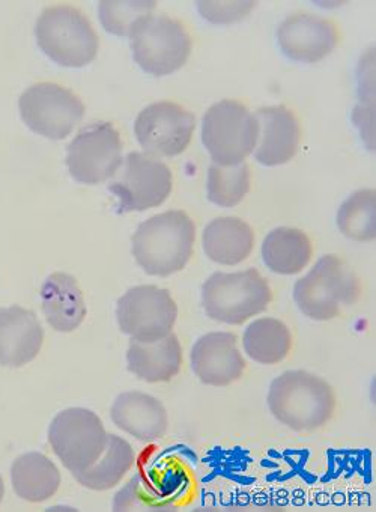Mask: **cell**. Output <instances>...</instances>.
Returning a JSON list of instances; mask_svg holds the SVG:
<instances>
[{"mask_svg":"<svg viewBox=\"0 0 376 512\" xmlns=\"http://www.w3.org/2000/svg\"><path fill=\"white\" fill-rule=\"evenodd\" d=\"M313 246L309 235L297 228L273 229L262 244V258L271 272L279 275H298L309 266Z\"/></svg>","mask_w":376,"mask_h":512,"instance_id":"23","label":"cell"},{"mask_svg":"<svg viewBox=\"0 0 376 512\" xmlns=\"http://www.w3.org/2000/svg\"><path fill=\"white\" fill-rule=\"evenodd\" d=\"M361 296L357 273L340 256H322L294 287V299L306 317L330 321L351 308Z\"/></svg>","mask_w":376,"mask_h":512,"instance_id":"3","label":"cell"},{"mask_svg":"<svg viewBox=\"0 0 376 512\" xmlns=\"http://www.w3.org/2000/svg\"><path fill=\"white\" fill-rule=\"evenodd\" d=\"M122 162L121 135L110 122L86 125L67 148V166L71 177L88 186L115 177Z\"/></svg>","mask_w":376,"mask_h":512,"instance_id":"11","label":"cell"},{"mask_svg":"<svg viewBox=\"0 0 376 512\" xmlns=\"http://www.w3.org/2000/svg\"><path fill=\"white\" fill-rule=\"evenodd\" d=\"M134 461H136V455L130 443L116 434H107L106 448L101 457L88 470L74 475V478L89 490H110L130 472Z\"/></svg>","mask_w":376,"mask_h":512,"instance_id":"24","label":"cell"},{"mask_svg":"<svg viewBox=\"0 0 376 512\" xmlns=\"http://www.w3.org/2000/svg\"><path fill=\"white\" fill-rule=\"evenodd\" d=\"M110 183V192L121 213L145 211L163 204L173 189V175L166 163L146 153H130Z\"/></svg>","mask_w":376,"mask_h":512,"instance_id":"10","label":"cell"},{"mask_svg":"<svg viewBox=\"0 0 376 512\" xmlns=\"http://www.w3.org/2000/svg\"><path fill=\"white\" fill-rule=\"evenodd\" d=\"M44 329L34 312L22 306L0 308V365L22 368L37 359Z\"/></svg>","mask_w":376,"mask_h":512,"instance_id":"17","label":"cell"},{"mask_svg":"<svg viewBox=\"0 0 376 512\" xmlns=\"http://www.w3.org/2000/svg\"><path fill=\"white\" fill-rule=\"evenodd\" d=\"M271 415L298 433H310L328 424L336 412V394L330 383L309 371H286L268 391Z\"/></svg>","mask_w":376,"mask_h":512,"instance_id":"2","label":"cell"},{"mask_svg":"<svg viewBox=\"0 0 376 512\" xmlns=\"http://www.w3.org/2000/svg\"><path fill=\"white\" fill-rule=\"evenodd\" d=\"M256 2H199L198 8L204 19L216 25L240 22L249 16Z\"/></svg>","mask_w":376,"mask_h":512,"instance_id":"29","label":"cell"},{"mask_svg":"<svg viewBox=\"0 0 376 512\" xmlns=\"http://www.w3.org/2000/svg\"><path fill=\"white\" fill-rule=\"evenodd\" d=\"M195 128V115L173 101L149 104L134 122L137 141L152 157H173L184 153L192 142Z\"/></svg>","mask_w":376,"mask_h":512,"instance_id":"13","label":"cell"},{"mask_svg":"<svg viewBox=\"0 0 376 512\" xmlns=\"http://www.w3.org/2000/svg\"><path fill=\"white\" fill-rule=\"evenodd\" d=\"M41 308L47 323L56 332L70 333L85 321V297L76 278L68 273H53L41 287Z\"/></svg>","mask_w":376,"mask_h":512,"instance_id":"19","label":"cell"},{"mask_svg":"<svg viewBox=\"0 0 376 512\" xmlns=\"http://www.w3.org/2000/svg\"><path fill=\"white\" fill-rule=\"evenodd\" d=\"M190 360L196 377L214 388H226L240 380L247 366L238 348L237 336L228 332L201 336L193 347Z\"/></svg>","mask_w":376,"mask_h":512,"instance_id":"15","label":"cell"},{"mask_svg":"<svg viewBox=\"0 0 376 512\" xmlns=\"http://www.w3.org/2000/svg\"><path fill=\"white\" fill-rule=\"evenodd\" d=\"M49 443L65 469L77 475L101 457L106 448L107 431L97 413L83 407H71L53 419Z\"/></svg>","mask_w":376,"mask_h":512,"instance_id":"8","label":"cell"},{"mask_svg":"<svg viewBox=\"0 0 376 512\" xmlns=\"http://www.w3.org/2000/svg\"><path fill=\"white\" fill-rule=\"evenodd\" d=\"M250 190V169L247 163L208 169V199L219 207L232 208L244 201Z\"/></svg>","mask_w":376,"mask_h":512,"instance_id":"27","label":"cell"},{"mask_svg":"<svg viewBox=\"0 0 376 512\" xmlns=\"http://www.w3.org/2000/svg\"><path fill=\"white\" fill-rule=\"evenodd\" d=\"M258 136V119L240 101H219L205 113L202 142L216 165L244 163L255 150Z\"/></svg>","mask_w":376,"mask_h":512,"instance_id":"7","label":"cell"},{"mask_svg":"<svg viewBox=\"0 0 376 512\" xmlns=\"http://www.w3.org/2000/svg\"><path fill=\"white\" fill-rule=\"evenodd\" d=\"M128 371L146 383H166L181 371L182 348L178 336L169 333L154 342L131 339L127 350Z\"/></svg>","mask_w":376,"mask_h":512,"instance_id":"20","label":"cell"},{"mask_svg":"<svg viewBox=\"0 0 376 512\" xmlns=\"http://www.w3.org/2000/svg\"><path fill=\"white\" fill-rule=\"evenodd\" d=\"M133 256L149 276L167 278L181 272L193 256L196 225L185 211L155 214L134 232Z\"/></svg>","mask_w":376,"mask_h":512,"instance_id":"1","label":"cell"},{"mask_svg":"<svg viewBox=\"0 0 376 512\" xmlns=\"http://www.w3.org/2000/svg\"><path fill=\"white\" fill-rule=\"evenodd\" d=\"M157 10V2H100L101 25L110 34L128 37L133 26Z\"/></svg>","mask_w":376,"mask_h":512,"instance_id":"28","label":"cell"},{"mask_svg":"<svg viewBox=\"0 0 376 512\" xmlns=\"http://www.w3.org/2000/svg\"><path fill=\"white\" fill-rule=\"evenodd\" d=\"M35 35L40 49L61 67H86L100 49L88 17L70 5L46 8L35 26Z\"/></svg>","mask_w":376,"mask_h":512,"instance_id":"4","label":"cell"},{"mask_svg":"<svg viewBox=\"0 0 376 512\" xmlns=\"http://www.w3.org/2000/svg\"><path fill=\"white\" fill-rule=\"evenodd\" d=\"M5 496V484L4 479H2V476H0V503H2V500H4Z\"/></svg>","mask_w":376,"mask_h":512,"instance_id":"30","label":"cell"},{"mask_svg":"<svg viewBox=\"0 0 376 512\" xmlns=\"http://www.w3.org/2000/svg\"><path fill=\"white\" fill-rule=\"evenodd\" d=\"M273 299L267 279L255 269L214 273L202 287V305L211 320L240 326L261 314Z\"/></svg>","mask_w":376,"mask_h":512,"instance_id":"5","label":"cell"},{"mask_svg":"<svg viewBox=\"0 0 376 512\" xmlns=\"http://www.w3.org/2000/svg\"><path fill=\"white\" fill-rule=\"evenodd\" d=\"M113 424L140 442H154L166 434L169 415L166 407L145 392H124L110 410Z\"/></svg>","mask_w":376,"mask_h":512,"instance_id":"18","label":"cell"},{"mask_svg":"<svg viewBox=\"0 0 376 512\" xmlns=\"http://www.w3.org/2000/svg\"><path fill=\"white\" fill-rule=\"evenodd\" d=\"M128 37L134 61L151 76L175 73L184 67L192 53V37L187 28L179 20L164 14L143 17Z\"/></svg>","mask_w":376,"mask_h":512,"instance_id":"6","label":"cell"},{"mask_svg":"<svg viewBox=\"0 0 376 512\" xmlns=\"http://www.w3.org/2000/svg\"><path fill=\"white\" fill-rule=\"evenodd\" d=\"M280 49L292 61L316 64L334 52L340 35L336 23L312 14H294L277 31Z\"/></svg>","mask_w":376,"mask_h":512,"instance_id":"14","label":"cell"},{"mask_svg":"<svg viewBox=\"0 0 376 512\" xmlns=\"http://www.w3.org/2000/svg\"><path fill=\"white\" fill-rule=\"evenodd\" d=\"M337 226L349 240L373 241L376 238L375 189L357 190L352 193L337 213Z\"/></svg>","mask_w":376,"mask_h":512,"instance_id":"26","label":"cell"},{"mask_svg":"<svg viewBox=\"0 0 376 512\" xmlns=\"http://www.w3.org/2000/svg\"><path fill=\"white\" fill-rule=\"evenodd\" d=\"M178 317L169 291L155 285L131 288L116 306V320L122 333L133 341L154 342L172 333Z\"/></svg>","mask_w":376,"mask_h":512,"instance_id":"12","label":"cell"},{"mask_svg":"<svg viewBox=\"0 0 376 512\" xmlns=\"http://www.w3.org/2000/svg\"><path fill=\"white\" fill-rule=\"evenodd\" d=\"M20 116L32 132L52 141L73 133L85 115V104L70 89L53 82L29 86L19 101Z\"/></svg>","mask_w":376,"mask_h":512,"instance_id":"9","label":"cell"},{"mask_svg":"<svg viewBox=\"0 0 376 512\" xmlns=\"http://www.w3.org/2000/svg\"><path fill=\"white\" fill-rule=\"evenodd\" d=\"M205 255L222 266H237L249 258L255 247V232L240 217H217L202 235Z\"/></svg>","mask_w":376,"mask_h":512,"instance_id":"21","label":"cell"},{"mask_svg":"<svg viewBox=\"0 0 376 512\" xmlns=\"http://www.w3.org/2000/svg\"><path fill=\"white\" fill-rule=\"evenodd\" d=\"M243 347L247 356L255 362L276 365L291 353V330L276 318H259L244 332Z\"/></svg>","mask_w":376,"mask_h":512,"instance_id":"25","label":"cell"},{"mask_svg":"<svg viewBox=\"0 0 376 512\" xmlns=\"http://www.w3.org/2000/svg\"><path fill=\"white\" fill-rule=\"evenodd\" d=\"M255 157L261 165L280 166L291 162L301 141V127L292 110L283 106L261 107Z\"/></svg>","mask_w":376,"mask_h":512,"instance_id":"16","label":"cell"},{"mask_svg":"<svg viewBox=\"0 0 376 512\" xmlns=\"http://www.w3.org/2000/svg\"><path fill=\"white\" fill-rule=\"evenodd\" d=\"M61 481L56 464L40 452L20 455L11 467L14 491L26 502H46L58 493Z\"/></svg>","mask_w":376,"mask_h":512,"instance_id":"22","label":"cell"}]
</instances>
